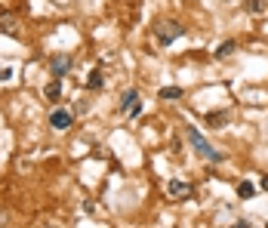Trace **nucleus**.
<instances>
[{"mask_svg": "<svg viewBox=\"0 0 268 228\" xmlns=\"http://www.w3.org/2000/svg\"><path fill=\"white\" fill-rule=\"evenodd\" d=\"M185 34V25L176 19H157L154 22V40L160 43V47H170L176 37H182Z\"/></svg>", "mask_w": 268, "mask_h": 228, "instance_id": "f257e3e1", "label": "nucleus"}, {"mask_svg": "<svg viewBox=\"0 0 268 228\" xmlns=\"http://www.w3.org/2000/svg\"><path fill=\"white\" fill-rule=\"evenodd\" d=\"M185 133H188V142H191V148L201 157H207V161H213V164L222 161V151H216V148L204 139V133H197V127H185Z\"/></svg>", "mask_w": 268, "mask_h": 228, "instance_id": "f03ea898", "label": "nucleus"}, {"mask_svg": "<svg viewBox=\"0 0 268 228\" xmlns=\"http://www.w3.org/2000/svg\"><path fill=\"white\" fill-rule=\"evenodd\" d=\"M167 195H170V200H185V198H191V185L182 182V179H170L167 182Z\"/></svg>", "mask_w": 268, "mask_h": 228, "instance_id": "7ed1b4c3", "label": "nucleus"}, {"mask_svg": "<svg viewBox=\"0 0 268 228\" xmlns=\"http://www.w3.org/2000/svg\"><path fill=\"white\" fill-rule=\"evenodd\" d=\"M120 111L130 114V117H139V114H142V108H139V93H136V89H126V93H123V99H120Z\"/></svg>", "mask_w": 268, "mask_h": 228, "instance_id": "20e7f679", "label": "nucleus"}, {"mask_svg": "<svg viewBox=\"0 0 268 228\" xmlns=\"http://www.w3.org/2000/svg\"><path fill=\"white\" fill-rule=\"evenodd\" d=\"M71 123H74V117H71V114H68L65 108H56V111L50 114V127H53V130H59V133L68 130Z\"/></svg>", "mask_w": 268, "mask_h": 228, "instance_id": "39448f33", "label": "nucleus"}, {"mask_svg": "<svg viewBox=\"0 0 268 228\" xmlns=\"http://www.w3.org/2000/svg\"><path fill=\"white\" fill-rule=\"evenodd\" d=\"M71 56H65V53H59V56H53V59H50V68H53V74L56 77H65L68 71H71Z\"/></svg>", "mask_w": 268, "mask_h": 228, "instance_id": "423d86ee", "label": "nucleus"}, {"mask_svg": "<svg viewBox=\"0 0 268 228\" xmlns=\"http://www.w3.org/2000/svg\"><path fill=\"white\" fill-rule=\"evenodd\" d=\"M0 31L9 34V37H19V19L9 16V13H3V16H0Z\"/></svg>", "mask_w": 268, "mask_h": 228, "instance_id": "0eeeda50", "label": "nucleus"}, {"mask_svg": "<svg viewBox=\"0 0 268 228\" xmlns=\"http://www.w3.org/2000/svg\"><path fill=\"white\" fill-rule=\"evenodd\" d=\"M43 96H46V102H59V99H62V77H56L53 84H46Z\"/></svg>", "mask_w": 268, "mask_h": 228, "instance_id": "6e6552de", "label": "nucleus"}, {"mask_svg": "<svg viewBox=\"0 0 268 228\" xmlns=\"http://www.w3.org/2000/svg\"><path fill=\"white\" fill-rule=\"evenodd\" d=\"M207 123H209V127H225V123H228V111H209L207 114Z\"/></svg>", "mask_w": 268, "mask_h": 228, "instance_id": "1a4fd4ad", "label": "nucleus"}, {"mask_svg": "<svg viewBox=\"0 0 268 228\" xmlns=\"http://www.w3.org/2000/svg\"><path fill=\"white\" fill-rule=\"evenodd\" d=\"M102 84H105L102 68H92V71L87 74V86H89V89H102Z\"/></svg>", "mask_w": 268, "mask_h": 228, "instance_id": "9d476101", "label": "nucleus"}, {"mask_svg": "<svg viewBox=\"0 0 268 228\" xmlns=\"http://www.w3.org/2000/svg\"><path fill=\"white\" fill-rule=\"evenodd\" d=\"M235 50H238V43H235V40H225V43H219V47H216V59H228V56L235 53Z\"/></svg>", "mask_w": 268, "mask_h": 228, "instance_id": "9b49d317", "label": "nucleus"}, {"mask_svg": "<svg viewBox=\"0 0 268 228\" xmlns=\"http://www.w3.org/2000/svg\"><path fill=\"white\" fill-rule=\"evenodd\" d=\"M253 195H256V185H253V182H240V185H238V198L247 200V198H253Z\"/></svg>", "mask_w": 268, "mask_h": 228, "instance_id": "f8f14e48", "label": "nucleus"}, {"mask_svg": "<svg viewBox=\"0 0 268 228\" xmlns=\"http://www.w3.org/2000/svg\"><path fill=\"white\" fill-rule=\"evenodd\" d=\"M157 96H160V99H167V102H170V99H173V102H176V99L182 96V89H179V86H164V89H160V93H157Z\"/></svg>", "mask_w": 268, "mask_h": 228, "instance_id": "ddd939ff", "label": "nucleus"}, {"mask_svg": "<svg viewBox=\"0 0 268 228\" xmlns=\"http://www.w3.org/2000/svg\"><path fill=\"white\" fill-rule=\"evenodd\" d=\"M243 9H247V13H262L265 3H262V0H247V6H243Z\"/></svg>", "mask_w": 268, "mask_h": 228, "instance_id": "4468645a", "label": "nucleus"}, {"mask_svg": "<svg viewBox=\"0 0 268 228\" xmlns=\"http://www.w3.org/2000/svg\"><path fill=\"white\" fill-rule=\"evenodd\" d=\"M13 77V68H0V81H9Z\"/></svg>", "mask_w": 268, "mask_h": 228, "instance_id": "2eb2a0df", "label": "nucleus"}, {"mask_svg": "<svg viewBox=\"0 0 268 228\" xmlns=\"http://www.w3.org/2000/svg\"><path fill=\"white\" fill-rule=\"evenodd\" d=\"M262 188H265V191H268V176H265V179H262Z\"/></svg>", "mask_w": 268, "mask_h": 228, "instance_id": "dca6fc26", "label": "nucleus"}]
</instances>
